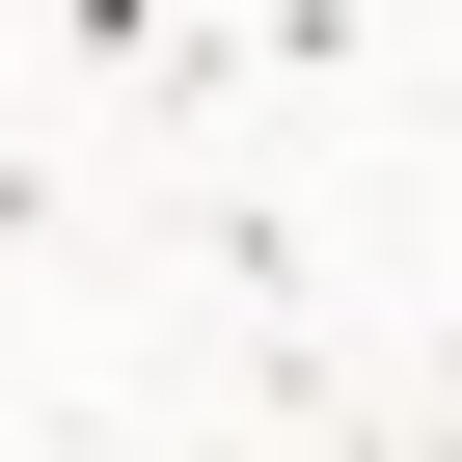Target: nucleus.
Returning a JSON list of instances; mask_svg holds the SVG:
<instances>
[]
</instances>
